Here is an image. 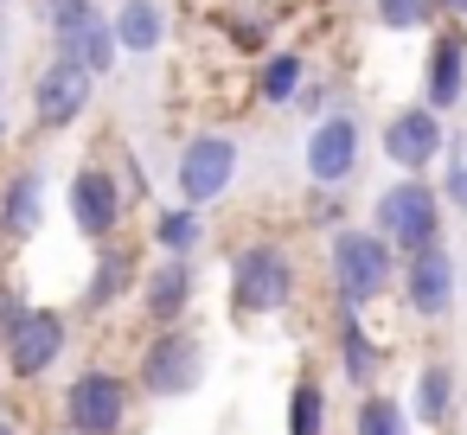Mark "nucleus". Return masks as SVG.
Here are the masks:
<instances>
[{
	"label": "nucleus",
	"instance_id": "nucleus-1",
	"mask_svg": "<svg viewBox=\"0 0 467 435\" xmlns=\"http://www.w3.org/2000/svg\"><path fill=\"white\" fill-rule=\"evenodd\" d=\"M301 295V263L282 237H244L231 243L224 256V301H231V320L237 326H263V320H282Z\"/></svg>",
	"mask_w": 467,
	"mask_h": 435
},
{
	"label": "nucleus",
	"instance_id": "nucleus-2",
	"mask_svg": "<svg viewBox=\"0 0 467 435\" xmlns=\"http://www.w3.org/2000/svg\"><path fill=\"white\" fill-rule=\"evenodd\" d=\"M320 263H327V295H333L339 314H371L384 295H397V269H403V256L371 224L333 231L327 250H320Z\"/></svg>",
	"mask_w": 467,
	"mask_h": 435
},
{
	"label": "nucleus",
	"instance_id": "nucleus-3",
	"mask_svg": "<svg viewBox=\"0 0 467 435\" xmlns=\"http://www.w3.org/2000/svg\"><path fill=\"white\" fill-rule=\"evenodd\" d=\"M135 403H141L135 371L90 358L58 390V429H71V435H129L135 429Z\"/></svg>",
	"mask_w": 467,
	"mask_h": 435
},
{
	"label": "nucleus",
	"instance_id": "nucleus-4",
	"mask_svg": "<svg viewBox=\"0 0 467 435\" xmlns=\"http://www.w3.org/2000/svg\"><path fill=\"white\" fill-rule=\"evenodd\" d=\"M371 231L397 250V256H422L441 243L448 231V199L429 173H397L378 199H371Z\"/></svg>",
	"mask_w": 467,
	"mask_h": 435
},
{
	"label": "nucleus",
	"instance_id": "nucleus-5",
	"mask_svg": "<svg viewBox=\"0 0 467 435\" xmlns=\"http://www.w3.org/2000/svg\"><path fill=\"white\" fill-rule=\"evenodd\" d=\"M65 218H71V231H78L90 250H103V243H116V237H129L135 199H129V186H122V173H116V161H109V154L84 161V167L65 180Z\"/></svg>",
	"mask_w": 467,
	"mask_h": 435
},
{
	"label": "nucleus",
	"instance_id": "nucleus-6",
	"mask_svg": "<svg viewBox=\"0 0 467 435\" xmlns=\"http://www.w3.org/2000/svg\"><path fill=\"white\" fill-rule=\"evenodd\" d=\"M212 358H205V333L199 326H167V333H141L135 346V390L154 403H180L205 384Z\"/></svg>",
	"mask_w": 467,
	"mask_h": 435
},
{
	"label": "nucleus",
	"instance_id": "nucleus-7",
	"mask_svg": "<svg viewBox=\"0 0 467 435\" xmlns=\"http://www.w3.org/2000/svg\"><path fill=\"white\" fill-rule=\"evenodd\" d=\"M237 167H244L237 135H231V129H199V135H186L180 154H173V199L212 212V205L237 186Z\"/></svg>",
	"mask_w": 467,
	"mask_h": 435
},
{
	"label": "nucleus",
	"instance_id": "nucleus-8",
	"mask_svg": "<svg viewBox=\"0 0 467 435\" xmlns=\"http://www.w3.org/2000/svg\"><path fill=\"white\" fill-rule=\"evenodd\" d=\"M65 352H71V314L52 307V301H39V307L26 314V326L0 346V371H7V384L33 390V384H46V378L65 365Z\"/></svg>",
	"mask_w": 467,
	"mask_h": 435
},
{
	"label": "nucleus",
	"instance_id": "nucleus-9",
	"mask_svg": "<svg viewBox=\"0 0 467 435\" xmlns=\"http://www.w3.org/2000/svg\"><path fill=\"white\" fill-rule=\"evenodd\" d=\"M358 167H365V122H358V109H333V116H320L314 129H307V141H301V173H307V186H352L358 180Z\"/></svg>",
	"mask_w": 467,
	"mask_h": 435
},
{
	"label": "nucleus",
	"instance_id": "nucleus-10",
	"mask_svg": "<svg viewBox=\"0 0 467 435\" xmlns=\"http://www.w3.org/2000/svg\"><path fill=\"white\" fill-rule=\"evenodd\" d=\"M141 275H148V263H141L135 237H116V243L90 250V269H84V288H78V314L84 320H109L122 307H135Z\"/></svg>",
	"mask_w": 467,
	"mask_h": 435
},
{
	"label": "nucleus",
	"instance_id": "nucleus-11",
	"mask_svg": "<svg viewBox=\"0 0 467 435\" xmlns=\"http://www.w3.org/2000/svg\"><path fill=\"white\" fill-rule=\"evenodd\" d=\"M26 103H33L26 116H33L39 135H65V129H78V122L90 116L97 78L78 71V65H65V58H46V65L33 71V84H26Z\"/></svg>",
	"mask_w": 467,
	"mask_h": 435
},
{
	"label": "nucleus",
	"instance_id": "nucleus-12",
	"mask_svg": "<svg viewBox=\"0 0 467 435\" xmlns=\"http://www.w3.org/2000/svg\"><path fill=\"white\" fill-rule=\"evenodd\" d=\"M378 154L397 167V173H429L448 161V116H435L429 103H403L384 116L378 129Z\"/></svg>",
	"mask_w": 467,
	"mask_h": 435
},
{
	"label": "nucleus",
	"instance_id": "nucleus-13",
	"mask_svg": "<svg viewBox=\"0 0 467 435\" xmlns=\"http://www.w3.org/2000/svg\"><path fill=\"white\" fill-rule=\"evenodd\" d=\"M192 307H199V269H192L186 256H154L148 275H141V295H135L141 333L192 326Z\"/></svg>",
	"mask_w": 467,
	"mask_h": 435
},
{
	"label": "nucleus",
	"instance_id": "nucleus-14",
	"mask_svg": "<svg viewBox=\"0 0 467 435\" xmlns=\"http://www.w3.org/2000/svg\"><path fill=\"white\" fill-rule=\"evenodd\" d=\"M454 295H461V275H454V250H448V243H435V250H422V256H403V269H397V301L410 307V320H422V326L448 320V314H454Z\"/></svg>",
	"mask_w": 467,
	"mask_h": 435
},
{
	"label": "nucleus",
	"instance_id": "nucleus-15",
	"mask_svg": "<svg viewBox=\"0 0 467 435\" xmlns=\"http://www.w3.org/2000/svg\"><path fill=\"white\" fill-rule=\"evenodd\" d=\"M46 231V167L20 161L0 180V263H14Z\"/></svg>",
	"mask_w": 467,
	"mask_h": 435
},
{
	"label": "nucleus",
	"instance_id": "nucleus-16",
	"mask_svg": "<svg viewBox=\"0 0 467 435\" xmlns=\"http://www.w3.org/2000/svg\"><path fill=\"white\" fill-rule=\"evenodd\" d=\"M422 103L435 116H454L467 103V26H435L422 52Z\"/></svg>",
	"mask_w": 467,
	"mask_h": 435
},
{
	"label": "nucleus",
	"instance_id": "nucleus-17",
	"mask_svg": "<svg viewBox=\"0 0 467 435\" xmlns=\"http://www.w3.org/2000/svg\"><path fill=\"white\" fill-rule=\"evenodd\" d=\"M333 365H339V378L365 397V390H384L378 378H384V365H390V346L365 326V314H339V307H333Z\"/></svg>",
	"mask_w": 467,
	"mask_h": 435
},
{
	"label": "nucleus",
	"instance_id": "nucleus-18",
	"mask_svg": "<svg viewBox=\"0 0 467 435\" xmlns=\"http://www.w3.org/2000/svg\"><path fill=\"white\" fill-rule=\"evenodd\" d=\"M307 78H314L307 46L282 39L275 52H263V58L250 65V97H256L263 109H295V97H301V84H307Z\"/></svg>",
	"mask_w": 467,
	"mask_h": 435
},
{
	"label": "nucleus",
	"instance_id": "nucleus-19",
	"mask_svg": "<svg viewBox=\"0 0 467 435\" xmlns=\"http://www.w3.org/2000/svg\"><path fill=\"white\" fill-rule=\"evenodd\" d=\"M52 58H65V65H78V71H90L97 84L103 78H116V65H122V46H116V20L97 7L90 20H78L71 33H58L52 39Z\"/></svg>",
	"mask_w": 467,
	"mask_h": 435
},
{
	"label": "nucleus",
	"instance_id": "nucleus-20",
	"mask_svg": "<svg viewBox=\"0 0 467 435\" xmlns=\"http://www.w3.org/2000/svg\"><path fill=\"white\" fill-rule=\"evenodd\" d=\"M212 33L224 39V52H237V58H263V52H275L282 39H275V14L263 7V0H256V7H244V0H212Z\"/></svg>",
	"mask_w": 467,
	"mask_h": 435
},
{
	"label": "nucleus",
	"instance_id": "nucleus-21",
	"mask_svg": "<svg viewBox=\"0 0 467 435\" xmlns=\"http://www.w3.org/2000/svg\"><path fill=\"white\" fill-rule=\"evenodd\" d=\"M454 397H461V378H454V365L448 358H422L416 365V384H410V416H416V429H448L454 422Z\"/></svg>",
	"mask_w": 467,
	"mask_h": 435
},
{
	"label": "nucleus",
	"instance_id": "nucleus-22",
	"mask_svg": "<svg viewBox=\"0 0 467 435\" xmlns=\"http://www.w3.org/2000/svg\"><path fill=\"white\" fill-rule=\"evenodd\" d=\"M205 237H212V224H205V212L199 205H154L148 212V243H154V256H199L205 250Z\"/></svg>",
	"mask_w": 467,
	"mask_h": 435
},
{
	"label": "nucleus",
	"instance_id": "nucleus-23",
	"mask_svg": "<svg viewBox=\"0 0 467 435\" xmlns=\"http://www.w3.org/2000/svg\"><path fill=\"white\" fill-rule=\"evenodd\" d=\"M333 422V403H327V378L314 365H301L288 378V397H282V435H327Z\"/></svg>",
	"mask_w": 467,
	"mask_h": 435
},
{
	"label": "nucleus",
	"instance_id": "nucleus-24",
	"mask_svg": "<svg viewBox=\"0 0 467 435\" xmlns=\"http://www.w3.org/2000/svg\"><path fill=\"white\" fill-rule=\"evenodd\" d=\"M109 20H116L122 58H148V52L167 46V7H161V0H116Z\"/></svg>",
	"mask_w": 467,
	"mask_h": 435
},
{
	"label": "nucleus",
	"instance_id": "nucleus-25",
	"mask_svg": "<svg viewBox=\"0 0 467 435\" xmlns=\"http://www.w3.org/2000/svg\"><path fill=\"white\" fill-rule=\"evenodd\" d=\"M365 14H371L378 33H397V39L448 26V20H441V0H365Z\"/></svg>",
	"mask_w": 467,
	"mask_h": 435
},
{
	"label": "nucleus",
	"instance_id": "nucleus-26",
	"mask_svg": "<svg viewBox=\"0 0 467 435\" xmlns=\"http://www.w3.org/2000/svg\"><path fill=\"white\" fill-rule=\"evenodd\" d=\"M352 435H416V416H410L403 397H390V390H365V397L352 403Z\"/></svg>",
	"mask_w": 467,
	"mask_h": 435
},
{
	"label": "nucleus",
	"instance_id": "nucleus-27",
	"mask_svg": "<svg viewBox=\"0 0 467 435\" xmlns=\"http://www.w3.org/2000/svg\"><path fill=\"white\" fill-rule=\"evenodd\" d=\"M301 224H314L320 237H333V231L352 224V199H346L339 186H307V199H301Z\"/></svg>",
	"mask_w": 467,
	"mask_h": 435
},
{
	"label": "nucleus",
	"instance_id": "nucleus-28",
	"mask_svg": "<svg viewBox=\"0 0 467 435\" xmlns=\"http://www.w3.org/2000/svg\"><path fill=\"white\" fill-rule=\"evenodd\" d=\"M333 109H358V103L346 97V84H339V78L314 71V78L301 84V97H295V116H307V129H314V122H320V116H333Z\"/></svg>",
	"mask_w": 467,
	"mask_h": 435
},
{
	"label": "nucleus",
	"instance_id": "nucleus-29",
	"mask_svg": "<svg viewBox=\"0 0 467 435\" xmlns=\"http://www.w3.org/2000/svg\"><path fill=\"white\" fill-rule=\"evenodd\" d=\"M26 7H33L39 33H46V39H58V33H71L78 20H90V14H97V0H26Z\"/></svg>",
	"mask_w": 467,
	"mask_h": 435
},
{
	"label": "nucleus",
	"instance_id": "nucleus-30",
	"mask_svg": "<svg viewBox=\"0 0 467 435\" xmlns=\"http://www.w3.org/2000/svg\"><path fill=\"white\" fill-rule=\"evenodd\" d=\"M435 186H441L448 212H454V218H467V141H461V135L448 141V161H441V180H435Z\"/></svg>",
	"mask_w": 467,
	"mask_h": 435
},
{
	"label": "nucleus",
	"instance_id": "nucleus-31",
	"mask_svg": "<svg viewBox=\"0 0 467 435\" xmlns=\"http://www.w3.org/2000/svg\"><path fill=\"white\" fill-rule=\"evenodd\" d=\"M33 307H39V301H33L14 275H0V346H7V339L26 326V314H33Z\"/></svg>",
	"mask_w": 467,
	"mask_h": 435
},
{
	"label": "nucleus",
	"instance_id": "nucleus-32",
	"mask_svg": "<svg viewBox=\"0 0 467 435\" xmlns=\"http://www.w3.org/2000/svg\"><path fill=\"white\" fill-rule=\"evenodd\" d=\"M109 161H116V173H122V186H129V199H135V205H154V186H148V173L135 167V154H129V148H116Z\"/></svg>",
	"mask_w": 467,
	"mask_h": 435
},
{
	"label": "nucleus",
	"instance_id": "nucleus-33",
	"mask_svg": "<svg viewBox=\"0 0 467 435\" xmlns=\"http://www.w3.org/2000/svg\"><path fill=\"white\" fill-rule=\"evenodd\" d=\"M0 435H26V416H20L14 397H0Z\"/></svg>",
	"mask_w": 467,
	"mask_h": 435
},
{
	"label": "nucleus",
	"instance_id": "nucleus-34",
	"mask_svg": "<svg viewBox=\"0 0 467 435\" xmlns=\"http://www.w3.org/2000/svg\"><path fill=\"white\" fill-rule=\"evenodd\" d=\"M441 20H454V26H467V0H441Z\"/></svg>",
	"mask_w": 467,
	"mask_h": 435
},
{
	"label": "nucleus",
	"instance_id": "nucleus-35",
	"mask_svg": "<svg viewBox=\"0 0 467 435\" xmlns=\"http://www.w3.org/2000/svg\"><path fill=\"white\" fill-rule=\"evenodd\" d=\"M320 7H333V14H339V7H358V0H320Z\"/></svg>",
	"mask_w": 467,
	"mask_h": 435
},
{
	"label": "nucleus",
	"instance_id": "nucleus-36",
	"mask_svg": "<svg viewBox=\"0 0 467 435\" xmlns=\"http://www.w3.org/2000/svg\"><path fill=\"white\" fill-rule=\"evenodd\" d=\"M0 148H7V116H0Z\"/></svg>",
	"mask_w": 467,
	"mask_h": 435
},
{
	"label": "nucleus",
	"instance_id": "nucleus-37",
	"mask_svg": "<svg viewBox=\"0 0 467 435\" xmlns=\"http://www.w3.org/2000/svg\"><path fill=\"white\" fill-rule=\"evenodd\" d=\"M46 435H71V429H46Z\"/></svg>",
	"mask_w": 467,
	"mask_h": 435
},
{
	"label": "nucleus",
	"instance_id": "nucleus-38",
	"mask_svg": "<svg viewBox=\"0 0 467 435\" xmlns=\"http://www.w3.org/2000/svg\"><path fill=\"white\" fill-rule=\"evenodd\" d=\"M7 7H14V0H0V14H7Z\"/></svg>",
	"mask_w": 467,
	"mask_h": 435
},
{
	"label": "nucleus",
	"instance_id": "nucleus-39",
	"mask_svg": "<svg viewBox=\"0 0 467 435\" xmlns=\"http://www.w3.org/2000/svg\"><path fill=\"white\" fill-rule=\"evenodd\" d=\"M0 97H7V78H0Z\"/></svg>",
	"mask_w": 467,
	"mask_h": 435
},
{
	"label": "nucleus",
	"instance_id": "nucleus-40",
	"mask_svg": "<svg viewBox=\"0 0 467 435\" xmlns=\"http://www.w3.org/2000/svg\"><path fill=\"white\" fill-rule=\"evenodd\" d=\"M244 7H256V0H244Z\"/></svg>",
	"mask_w": 467,
	"mask_h": 435
}]
</instances>
